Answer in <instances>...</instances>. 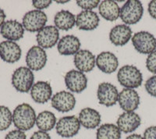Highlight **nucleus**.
<instances>
[{"label":"nucleus","instance_id":"31","mask_svg":"<svg viewBox=\"0 0 156 139\" xmlns=\"http://www.w3.org/2000/svg\"><path fill=\"white\" fill-rule=\"evenodd\" d=\"M146 67L152 73H156V50L150 53L146 59Z\"/></svg>","mask_w":156,"mask_h":139},{"label":"nucleus","instance_id":"25","mask_svg":"<svg viewBox=\"0 0 156 139\" xmlns=\"http://www.w3.org/2000/svg\"><path fill=\"white\" fill-rule=\"evenodd\" d=\"M55 27L62 30H69L76 24V16L69 10L58 11L54 17Z\"/></svg>","mask_w":156,"mask_h":139},{"label":"nucleus","instance_id":"1","mask_svg":"<svg viewBox=\"0 0 156 139\" xmlns=\"http://www.w3.org/2000/svg\"><path fill=\"white\" fill-rule=\"evenodd\" d=\"M36 113L33 107L27 103L18 105L12 112V123L18 130L26 131L36 123Z\"/></svg>","mask_w":156,"mask_h":139},{"label":"nucleus","instance_id":"15","mask_svg":"<svg viewBox=\"0 0 156 139\" xmlns=\"http://www.w3.org/2000/svg\"><path fill=\"white\" fill-rule=\"evenodd\" d=\"M0 34L7 41H19L23 37L24 27L17 20H9L5 21L1 27Z\"/></svg>","mask_w":156,"mask_h":139},{"label":"nucleus","instance_id":"32","mask_svg":"<svg viewBox=\"0 0 156 139\" xmlns=\"http://www.w3.org/2000/svg\"><path fill=\"white\" fill-rule=\"evenodd\" d=\"M4 139H27V135L24 131L16 129L9 131Z\"/></svg>","mask_w":156,"mask_h":139},{"label":"nucleus","instance_id":"13","mask_svg":"<svg viewBox=\"0 0 156 139\" xmlns=\"http://www.w3.org/2000/svg\"><path fill=\"white\" fill-rule=\"evenodd\" d=\"M118 102L124 112H133L140 105V96L136 90L123 88L119 93Z\"/></svg>","mask_w":156,"mask_h":139},{"label":"nucleus","instance_id":"37","mask_svg":"<svg viewBox=\"0 0 156 139\" xmlns=\"http://www.w3.org/2000/svg\"><path fill=\"white\" fill-rule=\"evenodd\" d=\"M5 13L2 9L0 8V27H2L3 23H5Z\"/></svg>","mask_w":156,"mask_h":139},{"label":"nucleus","instance_id":"34","mask_svg":"<svg viewBox=\"0 0 156 139\" xmlns=\"http://www.w3.org/2000/svg\"><path fill=\"white\" fill-rule=\"evenodd\" d=\"M144 139H156V126L149 127L144 130Z\"/></svg>","mask_w":156,"mask_h":139},{"label":"nucleus","instance_id":"19","mask_svg":"<svg viewBox=\"0 0 156 139\" xmlns=\"http://www.w3.org/2000/svg\"><path fill=\"white\" fill-rule=\"evenodd\" d=\"M98 15L93 10H83L76 17V25L80 30H92L99 25Z\"/></svg>","mask_w":156,"mask_h":139},{"label":"nucleus","instance_id":"2","mask_svg":"<svg viewBox=\"0 0 156 139\" xmlns=\"http://www.w3.org/2000/svg\"><path fill=\"white\" fill-rule=\"evenodd\" d=\"M117 79L125 88H137L143 82V75L140 70L133 65H125L119 70Z\"/></svg>","mask_w":156,"mask_h":139},{"label":"nucleus","instance_id":"14","mask_svg":"<svg viewBox=\"0 0 156 139\" xmlns=\"http://www.w3.org/2000/svg\"><path fill=\"white\" fill-rule=\"evenodd\" d=\"M116 123L121 132L129 134L140 127L141 119L136 112H124L118 117Z\"/></svg>","mask_w":156,"mask_h":139},{"label":"nucleus","instance_id":"35","mask_svg":"<svg viewBox=\"0 0 156 139\" xmlns=\"http://www.w3.org/2000/svg\"><path fill=\"white\" fill-rule=\"evenodd\" d=\"M30 139H51L49 134L42 130H37L32 134Z\"/></svg>","mask_w":156,"mask_h":139},{"label":"nucleus","instance_id":"23","mask_svg":"<svg viewBox=\"0 0 156 139\" xmlns=\"http://www.w3.org/2000/svg\"><path fill=\"white\" fill-rule=\"evenodd\" d=\"M80 125L86 129H94L101 123V117L99 112L92 108H84L78 116Z\"/></svg>","mask_w":156,"mask_h":139},{"label":"nucleus","instance_id":"17","mask_svg":"<svg viewBox=\"0 0 156 139\" xmlns=\"http://www.w3.org/2000/svg\"><path fill=\"white\" fill-rule=\"evenodd\" d=\"M73 62L77 70L83 73H88L95 66L96 59L94 54L90 51L81 49L74 55Z\"/></svg>","mask_w":156,"mask_h":139},{"label":"nucleus","instance_id":"16","mask_svg":"<svg viewBox=\"0 0 156 139\" xmlns=\"http://www.w3.org/2000/svg\"><path fill=\"white\" fill-rule=\"evenodd\" d=\"M22 50L15 41H3L0 42V58L5 62L14 63L20 60Z\"/></svg>","mask_w":156,"mask_h":139},{"label":"nucleus","instance_id":"12","mask_svg":"<svg viewBox=\"0 0 156 139\" xmlns=\"http://www.w3.org/2000/svg\"><path fill=\"white\" fill-rule=\"evenodd\" d=\"M59 38L58 29L55 26H45L37 32L36 40L38 46L42 48H50L55 46Z\"/></svg>","mask_w":156,"mask_h":139},{"label":"nucleus","instance_id":"3","mask_svg":"<svg viewBox=\"0 0 156 139\" xmlns=\"http://www.w3.org/2000/svg\"><path fill=\"white\" fill-rule=\"evenodd\" d=\"M34 75L27 66H20L16 69L12 75V84L19 92L27 93L34 85Z\"/></svg>","mask_w":156,"mask_h":139},{"label":"nucleus","instance_id":"11","mask_svg":"<svg viewBox=\"0 0 156 139\" xmlns=\"http://www.w3.org/2000/svg\"><path fill=\"white\" fill-rule=\"evenodd\" d=\"M47 62V54L44 48L34 45L28 50L26 55V63L31 70L38 71L45 66Z\"/></svg>","mask_w":156,"mask_h":139},{"label":"nucleus","instance_id":"8","mask_svg":"<svg viewBox=\"0 0 156 139\" xmlns=\"http://www.w3.org/2000/svg\"><path fill=\"white\" fill-rule=\"evenodd\" d=\"M64 81L66 87L72 92L80 93L87 88V78L86 75L77 70H71L66 73Z\"/></svg>","mask_w":156,"mask_h":139},{"label":"nucleus","instance_id":"28","mask_svg":"<svg viewBox=\"0 0 156 139\" xmlns=\"http://www.w3.org/2000/svg\"><path fill=\"white\" fill-rule=\"evenodd\" d=\"M12 122V114L7 106L0 105V131L7 130Z\"/></svg>","mask_w":156,"mask_h":139},{"label":"nucleus","instance_id":"7","mask_svg":"<svg viewBox=\"0 0 156 139\" xmlns=\"http://www.w3.org/2000/svg\"><path fill=\"white\" fill-rule=\"evenodd\" d=\"M80 123L76 116H66L60 118L55 125L56 133L62 137H72L78 134Z\"/></svg>","mask_w":156,"mask_h":139},{"label":"nucleus","instance_id":"33","mask_svg":"<svg viewBox=\"0 0 156 139\" xmlns=\"http://www.w3.org/2000/svg\"><path fill=\"white\" fill-rule=\"evenodd\" d=\"M51 2H52V1H51V0H33L32 5L38 10H41V9L48 8L51 5Z\"/></svg>","mask_w":156,"mask_h":139},{"label":"nucleus","instance_id":"20","mask_svg":"<svg viewBox=\"0 0 156 139\" xmlns=\"http://www.w3.org/2000/svg\"><path fill=\"white\" fill-rule=\"evenodd\" d=\"M132 37L131 28L126 24H118L112 27L109 32L110 41L115 46L126 45Z\"/></svg>","mask_w":156,"mask_h":139},{"label":"nucleus","instance_id":"21","mask_svg":"<svg viewBox=\"0 0 156 139\" xmlns=\"http://www.w3.org/2000/svg\"><path fill=\"white\" fill-rule=\"evenodd\" d=\"M96 66L105 73H112L119 66V61L114 53L111 52H102L96 57Z\"/></svg>","mask_w":156,"mask_h":139},{"label":"nucleus","instance_id":"22","mask_svg":"<svg viewBox=\"0 0 156 139\" xmlns=\"http://www.w3.org/2000/svg\"><path fill=\"white\" fill-rule=\"evenodd\" d=\"M80 41L77 37L72 34L64 36L58 42L57 50L60 55H75L80 51Z\"/></svg>","mask_w":156,"mask_h":139},{"label":"nucleus","instance_id":"5","mask_svg":"<svg viewBox=\"0 0 156 139\" xmlns=\"http://www.w3.org/2000/svg\"><path fill=\"white\" fill-rule=\"evenodd\" d=\"M48 20L47 15L42 10L33 9L25 13L22 20V24L26 30L29 32H38L45 24Z\"/></svg>","mask_w":156,"mask_h":139},{"label":"nucleus","instance_id":"29","mask_svg":"<svg viewBox=\"0 0 156 139\" xmlns=\"http://www.w3.org/2000/svg\"><path fill=\"white\" fill-rule=\"evenodd\" d=\"M76 5L84 10H92L100 4L99 0H77Z\"/></svg>","mask_w":156,"mask_h":139},{"label":"nucleus","instance_id":"39","mask_svg":"<svg viewBox=\"0 0 156 139\" xmlns=\"http://www.w3.org/2000/svg\"><path fill=\"white\" fill-rule=\"evenodd\" d=\"M57 3H61V4H64V3H66V2H69V1L67 0V1H55Z\"/></svg>","mask_w":156,"mask_h":139},{"label":"nucleus","instance_id":"26","mask_svg":"<svg viewBox=\"0 0 156 139\" xmlns=\"http://www.w3.org/2000/svg\"><path fill=\"white\" fill-rule=\"evenodd\" d=\"M57 120L55 114L50 111L45 110L40 112L36 118V125L39 130L48 132L53 129L56 125Z\"/></svg>","mask_w":156,"mask_h":139},{"label":"nucleus","instance_id":"6","mask_svg":"<svg viewBox=\"0 0 156 139\" xmlns=\"http://www.w3.org/2000/svg\"><path fill=\"white\" fill-rule=\"evenodd\" d=\"M132 44L135 49L141 54H150L156 50V38L147 31H139L132 37Z\"/></svg>","mask_w":156,"mask_h":139},{"label":"nucleus","instance_id":"9","mask_svg":"<svg viewBox=\"0 0 156 139\" xmlns=\"http://www.w3.org/2000/svg\"><path fill=\"white\" fill-rule=\"evenodd\" d=\"M51 105L58 112H67L74 109L76 98L69 91H58L51 97Z\"/></svg>","mask_w":156,"mask_h":139},{"label":"nucleus","instance_id":"4","mask_svg":"<svg viewBox=\"0 0 156 139\" xmlns=\"http://www.w3.org/2000/svg\"><path fill=\"white\" fill-rule=\"evenodd\" d=\"M144 7L141 2L137 0L126 1L120 8L121 20L126 25L138 23L143 16Z\"/></svg>","mask_w":156,"mask_h":139},{"label":"nucleus","instance_id":"18","mask_svg":"<svg viewBox=\"0 0 156 139\" xmlns=\"http://www.w3.org/2000/svg\"><path fill=\"white\" fill-rule=\"evenodd\" d=\"M30 95L34 102L44 104L48 102L52 96V87L49 82L37 81L30 89Z\"/></svg>","mask_w":156,"mask_h":139},{"label":"nucleus","instance_id":"27","mask_svg":"<svg viewBox=\"0 0 156 139\" xmlns=\"http://www.w3.org/2000/svg\"><path fill=\"white\" fill-rule=\"evenodd\" d=\"M121 131L113 123H104L98 128L96 139H120Z\"/></svg>","mask_w":156,"mask_h":139},{"label":"nucleus","instance_id":"36","mask_svg":"<svg viewBox=\"0 0 156 139\" xmlns=\"http://www.w3.org/2000/svg\"><path fill=\"white\" fill-rule=\"evenodd\" d=\"M149 14L153 19L156 20V0H152L149 2L147 8Z\"/></svg>","mask_w":156,"mask_h":139},{"label":"nucleus","instance_id":"30","mask_svg":"<svg viewBox=\"0 0 156 139\" xmlns=\"http://www.w3.org/2000/svg\"><path fill=\"white\" fill-rule=\"evenodd\" d=\"M145 90L150 95L156 98V75L149 77L144 84Z\"/></svg>","mask_w":156,"mask_h":139},{"label":"nucleus","instance_id":"24","mask_svg":"<svg viewBox=\"0 0 156 139\" xmlns=\"http://www.w3.org/2000/svg\"><path fill=\"white\" fill-rule=\"evenodd\" d=\"M98 11L101 16L108 21H115L119 17L120 8L115 1L105 0L100 2Z\"/></svg>","mask_w":156,"mask_h":139},{"label":"nucleus","instance_id":"10","mask_svg":"<svg viewBox=\"0 0 156 139\" xmlns=\"http://www.w3.org/2000/svg\"><path fill=\"white\" fill-rule=\"evenodd\" d=\"M97 96L100 104L111 107L118 102L119 92L117 87L113 84L108 82H103L98 87Z\"/></svg>","mask_w":156,"mask_h":139},{"label":"nucleus","instance_id":"38","mask_svg":"<svg viewBox=\"0 0 156 139\" xmlns=\"http://www.w3.org/2000/svg\"><path fill=\"white\" fill-rule=\"evenodd\" d=\"M126 139H144V137H143V136L140 135V134H132L128 136V137H126Z\"/></svg>","mask_w":156,"mask_h":139}]
</instances>
